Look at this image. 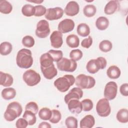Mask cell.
<instances>
[{
    "mask_svg": "<svg viewBox=\"0 0 128 128\" xmlns=\"http://www.w3.org/2000/svg\"><path fill=\"white\" fill-rule=\"evenodd\" d=\"M86 68L90 74H94L100 70V66L97 60L92 59L90 60L86 64Z\"/></svg>",
    "mask_w": 128,
    "mask_h": 128,
    "instance_id": "21",
    "label": "cell"
},
{
    "mask_svg": "<svg viewBox=\"0 0 128 128\" xmlns=\"http://www.w3.org/2000/svg\"><path fill=\"white\" fill-rule=\"evenodd\" d=\"M50 32L49 24L47 20H42L38 22L35 33L38 38H46L50 34Z\"/></svg>",
    "mask_w": 128,
    "mask_h": 128,
    "instance_id": "8",
    "label": "cell"
},
{
    "mask_svg": "<svg viewBox=\"0 0 128 128\" xmlns=\"http://www.w3.org/2000/svg\"><path fill=\"white\" fill-rule=\"evenodd\" d=\"M75 84L81 89H90L94 86L96 80L92 76L80 74L76 77Z\"/></svg>",
    "mask_w": 128,
    "mask_h": 128,
    "instance_id": "4",
    "label": "cell"
},
{
    "mask_svg": "<svg viewBox=\"0 0 128 128\" xmlns=\"http://www.w3.org/2000/svg\"><path fill=\"white\" fill-rule=\"evenodd\" d=\"M22 12L24 16L30 17L34 15L35 8L34 6L30 4H24L22 8Z\"/></svg>",
    "mask_w": 128,
    "mask_h": 128,
    "instance_id": "31",
    "label": "cell"
},
{
    "mask_svg": "<svg viewBox=\"0 0 128 128\" xmlns=\"http://www.w3.org/2000/svg\"><path fill=\"white\" fill-rule=\"evenodd\" d=\"M41 71L44 77L48 80H52L58 74V70L55 68L54 64L48 68H40Z\"/></svg>",
    "mask_w": 128,
    "mask_h": 128,
    "instance_id": "17",
    "label": "cell"
},
{
    "mask_svg": "<svg viewBox=\"0 0 128 128\" xmlns=\"http://www.w3.org/2000/svg\"><path fill=\"white\" fill-rule=\"evenodd\" d=\"M120 94L125 96H128V83H124L121 85L120 88Z\"/></svg>",
    "mask_w": 128,
    "mask_h": 128,
    "instance_id": "45",
    "label": "cell"
},
{
    "mask_svg": "<svg viewBox=\"0 0 128 128\" xmlns=\"http://www.w3.org/2000/svg\"><path fill=\"white\" fill-rule=\"evenodd\" d=\"M76 32L79 36L86 37L90 34V28L86 23H81L78 26Z\"/></svg>",
    "mask_w": 128,
    "mask_h": 128,
    "instance_id": "25",
    "label": "cell"
},
{
    "mask_svg": "<svg viewBox=\"0 0 128 128\" xmlns=\"http://www.w3.org/2000/svg\"><path fill=\"white\" fill-rule=\"evenodd\" d=\"M48 52L50 55L54 62H57L62 58L63 53L62 50H50Z\"/></svg>",
    "mask_w": 128,
    "mask_h": 128,
    "instance_id": "35",
    "label": "cell"
},
{
    "mask_svg": "<svg viewBox=\"0 0 128 128\" xmlns=\"http://www.w3.org/2000/svg\"><path fill=\"white\" fill-rule=\"evenodd\" d=\"M96 26L99 30H105L109 26V20L106 17L100 16L96 20Z\"/></svg>",
    "mask_w": 128,
    "mask_h": 128,
    "instance_id": "23",
    "label": "cell"
},
{
    "mask_svg": "<svg viewBox=\"0 0 128 128\" xmlns=\"http://www.w3.org/2000/svg\"><path fill=\"white\" fill-rule=\"evenodd\" d=\"M22 78L28 86H33L40 82L41 78L38 73L33 70L30 69L24 73Z\"/></svg>",
    "mask_w": 128,
    "mask_h": 128,
    "instance_id": "5",
    "label": "cell"
},
{
    "mask_svg": "<svg viewBox=\"0 0 128 128\" xmlns=\"http://www.w3.org/2000/svg\"><path fill=\"white\" fill-rule=\"evenodd\" d=\"M82 52L79 49H76L72 50L70 54V59L78 61L82 57Z\"/></svg>",
    "mask_w": 128,
    "mask_h": 128,
    "instance_id": "39",
    "label": "cell"
},
{
    "mask_svg": "<svg viewBox=\"0 0 128 128\" xmlns=\"http://www.w3.org/2000/svg\"><path fill=\"white\" fill-rule=\"evenodd\" d=\"M22 112L21 104L17 102H13L10 103L4 113V118L8 122L14 120L19 117Z\"/></svg>",
    "mask_w": 128,
    "mask_h": 128,
    "instance_id": "2",
    "label": "cell"
},
{
    "mask_svg": "<svg viewBox=\"0 0 128 128\" xmlns=\"http://www.w3.org/2000/svg\"><path fill=\"white\" fill-rule=\"evenodd\" d=\"M39 128H50L52 127V126H50V124H48L47 122H41L40 124L38 125V126Z\"/></svg>",
    "mask_w": 128,
    "mask_h": 128,
    "instance_id": "47",
    "label": "cell"
},
{
    "mask_svg": "<svg viewBox=\"0 0 128 128\" xmlns=\"http://www.w3.org/2000/svg\"><path fill=\"white\" fill-rule=\"evenodd\" d=\"M80 10V6L78 3L75 1H70L65 7L64 12L66 15L73 16L76 15Z\"/></svg>",
    "mask_w": 128,
    "mask_h": 128,
    "instance_id": "14",
    "label": "cell"
},
{
    "mask_svg": "<svg viewBox=\"0 0 128 128\" xmlns=\"http://www.w3.org/2000/svg\"><path fill=\"white\" fill-rule=\"evenodd\" d=\"M74 28V22L70 18L62 20L58 25V30L62 34H66L72 31Z\"/></svg>",
    "mask_w": 128,
    "mask_h": 128,
    "instance_id": "11",
    "label": "cell"
},
{
    "mask_svg": "<svg viewBox=\"0 0 128 128\" xmlns=\"http://www.w3.org/2000/svg\"><path fill=\"white\" fill-rule=\"evenodd\" d=\"M14 82L12 76L7 73L3 72H0V85L8 87L10 86Z\"/></svg>",
    "mask_w": 128,
    "mask_h": 128,
    "instance_id": "19",
    "label": "cell"
},
{
    "mask_svg": "<svg viewBox=\"0 0 128 128\" xmlns=\"http://www.w3.org/2000/svg\"><path fill=\"white\" fill-rule=\"evenodd\" d=\"M65 124L68 128H77L78 120L74 116H68L65 120Z\"/></svg>",
    "mask_w": 128,
    "mask_h": 128,
    "instance_id": "37",
    "label": "cell"
},
{
    "mask_svg": "<svg viewBox=\"0 0 128 128\" xmlns=\"http://www.w3.org/2000/svg\"><path fill=\"white\" fill-rule=\"evenodd\" d=\"M96 60L98 62L99 65H100V69L102 70L106 67V64H107V62H106V59L102 57V56L98 57L96 58Z\"/></svg>",
    "mask_w": 128,
    "mask_h": 128,
    "instance_id": "46",
    "label": "cell"
},
{
    "mask_svg": "<svg viewBox=\"0 0 128 128\" xmlns=\"http://www.w3.org/2000/svg\"><path fill=\"white\" fill-rule=\"evenodd\" d=\"M67 104L69 110L73 114H79L82 110V104L78 100H71L68 102Z\"/></svg>",
    "mask_w": 128,
    "mask_h": 128,
    "instance_id": "15",
    "label": "cell"
},
{
    "mask_svg": "<svg viewBox=\"0 0 128 128\" xmlns=\"http://www.w3.org/2000/svg\"><path fill=\"white\" fill-rule=\"evenodd\" d=\"M76 78L71 74H66L57 78L54 82V86L60 92H64L68 90L70 86L75 82Z\"/></svg>",
    "mask_w": 128,
    "mask_h": 128,
    "instance_id": "3",
    "label": "cell"
},
{
    "mask_svg": "<svg viewBox=\"0 0 128 128\" xmlns=\"http://www.w3.org/2000/svg\"><path fill=\"white\" fill-rule=\"evenodd\" d=\"M62 118L60 112L57 110H52V116L49 120L50 122L52 124L58 123Z\"/></svg>",
    "mask_w": 128,
    "mask_h": 128,
    "instance_id": "36",
    "label": "cell"
},
{
    "mask_svg": "<svg viewBox=\"0 0 128 128\" xmlns=\"http://www.w3.org/2000/svg\"><path fill=\"white\" fill-rule=\"evenodd\" d=\"M96 111L101 117H106L111 112V108L109 101L106 98L100 100L96 105Z\"/></svg>",
    "mask_w": 128,
    "mask_h": 128,
    "instance_id": "7",
    "label": "cell"
},
{
    "mask_svg": "<svg viewBox=\"0 0 128 128\" xmlns=\"http://www.w3.org/2000/svg\"><path fill=\"white\" fill-rule=\"evenodd\" d=\"M83 96V91L80 88H74L69 92L66 94L64 98L65 102L67 104L68 102L73 99L79 100Z\"/></svg>",
    "mask_w": 128,
    "mask_h": 128,
    "instance_id": "13",
    "label": "cell"
},
{
    "mask_svg": "<svg viewBox=\"0 0 128 128\" xmlns=\"http://www.w3.org/2000/svg\"><path fill=\"white\" fill-rule=\"evenodd\" d=\"M96 12V8L93 4L86 5L83 8V12L84 16L88 18H90L94 16Z\"/></svg>",
    "mask_w": 128,
    "mask_h": 128,
    "instance_id": "32",
    "label": "cell"
},
{
    "mask_svg": "<svg viewBox=\"0 0 128 128\" xmlns=\"http://www.w3.org/2000/svg\"><path fill=\"white\" fill-rule=\"evenodd\" d=\"M28 2H34V3H37V4H40L42 2H43V0H41V1H40V0H37V1H29Z\"/></svg>",
    "mask_w": 128,
    "mask_h": 128,
    "instance_id": "48",
    "label": "cell"
},
{
    "mask_svg": "<svg viewBox=\"0 0 128 128\" xmlns=\"http://www.w3.org/2000/svg\"><path fill=\"white\" fill-rule=\"evenodd\" d=\"M112 48V43L108 40H103L99 44L100 50L104 52H108Z\"/></svg>",
    "mask_w": 128,
    "mask_h": 128,
    "instance_id": "34",
    "label": "cell"
},
{
    "mask_svg": "<svg viewBox=\"0 0 128 128\" xmlns=\"http://www.w3.org/2000/svg\"><path fill=\"white\" fill-rule=\"evenodd\" d=\"M82 106V110L84 112L90 111L93 108L94 104L92 100L88 98L84 99L81 102Z\"/></svg>",
    "mask_w": 128,
    "mask_h": 128,
    "instance_id": "40",
    "label": "cell"
},
{
    "mask_svg": "<svg viewBox=\"0 0 128 128\" xmlns=\"http://www.w3.org/2000/svg\"><path fill=\"white\" fill-rule=\"evenodd\" d=\"M18 66L22 68H28L33 64V58L31 50L26 48H22L18 50L16 57Z\"/></svg>",
    "mask_w": 128,
    "mask_h": 128,
    "instance_id": "1",
    "label": "cell"
},
{
    "mask_svg": "<svg viewBox=\"0 0 128 128\" xmlns=\"http://www.w3.org/2000/svg\"><path fill=\"white\" fill-rule=\"evenodd\" d=\"M12 10V4L6 0L0 1V12L4 14H8Z\"/></svg>",
    "mask_w": 128,
    "mask_h": 128,
    "instance_id": "27",
    "label": "cell"
},
{
    "mask_svg": "<svg viewBox=\"0 0 128 128\" xmlns=\"http://www.w3.org/2000/svg\"><path fill=\"white\" fill-rule=\"evenodd\" d=\"M16 96V90L12 88H5L2 91V98L6 100L14 98Z\"/></svg>",
    "mask_w": 128,
    "mask_h": 128,
    "instance_id": "26",
    "label": "cell"
},
{
    "mask_svg": "<svg viewBox=\"0 0 128 128\" xmlns=\"http://www.w3.org/2000/svg\"><path fill=\"white\" fill-rule=\"evenodd\" d=\"M35 8V13L34 16H41L46 14V9L45 6L42 5H37L34 6Z\"/></svg>",
    "mask_w": 128,
    "mask_h": 128,
    "instance_id": "42",
    "label": "cell"
},
{
    "mask_svg": "<svg viewBox=\"0 0 128 128\" xmlns=\"http://www.w3.org/2000/svg\"><path fill=\"white\" fill-rule=\"evenodd\" d=\"M51 46L56 48H60L63 44L62 34L59 31H54L50 36Z\"/></svg>",
    "mask_w": 128,
    "mask_h": 128,
    "instance_id": "12",
    "label": "cell"
},
{
    "mask_svg": "<svg viewBox=\"0 0 128 128\" xmlns=\"http://www.w3.org/2000/svg\"><path fill=\"white\" fill-rule=\"evenodd\" d=\"M116 119L121 123L128 122V110L126 108L120 110L116 114Z\"/></svg>",
    "mask_w": 128,
    "mask_h": 128,
    "instance_id": "28",
    "label": "cell"
},
{
    "mask_svg": "<svg viewBox=\"0 0 128 128\" xmlns=\"http://www.w3.org/2000/svg\"><path fill=\"white\" fill-rule=\"evenodd\" d=\"M25 110L31 111L35 114H36L38 110V106L37 104L34 102H29L25 106Z\"/></svg>",
    "mask_w": 128,
    "mask_h": 128,
    "instance_id": "41",
    "label": "cell"
},
{
    "mask_svg": "<svg viewBox=\"0 0 128 128\" xmlns=\"http://www.w3.org/2000/svg\"><path fill=\"white\" fill-rule=\"evenodd\" d=\"M28 123L24 118H18L16 123V126L17 128H26L28 126Z\"/></svg>",
    "mask_w": 128,
    "mask_h": 128,
    "instance_id": "43",
    "label": "cell"
},
{
    "mask_svg": "<svg viewBox=\"0 0 128 128\" xmlns=\"http://www.w3.org/2000/svg\"><path fill=\"white\" fill-rule=\"evenodd\" d=\"M120 69L116 66H110L106 70L107 76L111 79L118 78L120 76Z\"/></svg>",
    "mask_w": 128,
    "mask_h": 128,
    "instance_id": "22",
    "label": "cell"
},
{
    "mask_svg": "<svg viewBox=\"0 0 128 128\" xmlns=\"http://www.w3.org/2000/svg\"><path fill=\"white\" fill-rule=\"evenodd\" d=\"M52 116V110L48 108H41L38 112L39 118L44 120H49Z\"/></svg>",
    "mask_w": 128,
    "mask_h": 128,
    "instance_id": "33",
    "label": "cell"
},
{
    "mask_svg": "<svg viewBox=\"0 0 128 128\" xmlns=\"http://www.w3.org/2000/svg\"><path fill=\"white\" fill-rule=\"evenodd\" d=\"M35 42L34 38L30 36H26L22 39V44L26 48H32Z\"/></svg>",
    "mask_w": 128,
    "mask_h": 128,
    "instance_id": "38",
    "label": "cell"
},
{
    "mask_svg": "<svg viewBox=\"0 0 128 128\" xmlns=\"http://www.w3.org/2000/svg\"><path fill=\"white\" fill-rule=\"evenodd\" d=\"M118 92V86L114 82H108L104 88V96L109 100H114Z\"/></svg>",
    "mask_w": 128,
    "mask_h": 128,
    "instance_id": "9",
    "label": "cell"
},
{
    "mask_svg": "<svg viewBox=\"0 0 128 128\" xmlns=\"http://www.w3.org/2000/svg\"><path fill=\"white\" fill-rule=\"evenodd\" d=\"M12 44L8 42H4L1 43L0 45V53L2 56L9 54L12 51Z\"/></svg>",
    "mask_w": 128,
    "mask_h": 128,
    "instance_id": "30",
    "label": "cell"
},
{
    "mask_svg": "<svg viewBox=\"0 0 128 128\" xmlns=\"http://www.w3.org/2000/svg\"><path fill=\"white\" fill-rule=\"evenodd\" d=\"M40 68H48L54 64L53 59L48 52H46L42 54L40 56Z\"/></svg>",
    "mask_w": 128,
    "mask_h": 128,
    "instance_id": "20",
    "label": "cell"
},
{
    "mask_svg": "<svg viewBox=\"0 0 128 128\" xmlns=\"http://www.w3.org/2000/svg\"><path fill=\"white\" fill-rule=\"evenodd\" d=\"M95 124L94 117L91 114H88L83 118L80 121V128H92Z\"/></svg>",
    "mask_w": 128,
    "mask_h": 128,
    "instance_id": "18",
    "label": "cell"
},
{
    "mask_svg": "<svg viewBox=\"0 0 128 128\" xmlns=\"http://www.w3.org/2000/svg\"><path fill=\"white\" fill-rule=\"evenodd\" d=\"M92 39L90 36H88V38L83 40L81 42V46L86 48H89L92 44Z\"/></svg>",
    "mask_w": 128,
    "mask_h": 128,
    "instance_id": "44",
    "label": "cell"
},
{
    "mask_svg": "<svg viewBox=\"0 0 128 128\" xmlns=\"http://www.w3.org/2000/svg\"><path fill=\"white\" fill-rule=\"evenodd\" d=\"M64 12L63 9L60 7L49 8L46 10L45 18L49 20H57L62 18Z\"/></svg>",
    "mask_w": 128,
    "mask_h": 128,
    "instance_id": "10",
    "label": "cell"
},
{
    "mask_svg": "<svg viewBox=\"0 0 128 128\" xmlns=\"http://www.w3.org/2000/svg\"><path fill=\"white\" fill-rule=\"evenodd\" d=\"M66 42L69 47L76 48L79 46L80 39L75 34H70L66 37Z\"/></svg>",
    "mask_w": 128,
    "mask_h": 128,
    "instance_id": "24",
    "label": "cell"
},
{
    "mask_svg": "<svg viewBox=\"0 0 128 128\" xmlns=\"http://www.w3.org/2000/svg\"><path fill=\"white\" fill-rule=\"evenodd\" d=\"M22 118H24L28 122V125L29 126H32L36 122V114L32 112L31 111L26 110Z\"/></svg>",
    "mask_w": 128,
    "mask_h": 128,
    "instance_id": "29",
    "label": "cell"
},
{
    "mask_svg": "<svg viewBox=\"0 0 128 128\" xmlns=\"http://www.w3.org/2000/svg\"><path fill=\"white\" fill-rule=\"evenodd\" d=\"M56 65L59 70L67 72H73L77 68V64L76 61L66 58H62L57 62Z\"/></svg>",
    "mask_w": 128,
    "mask_h": 128,
    "instance_id": "6",
    "label": "cell"
},
{
    "mask_svg": "<svg viewBox=\"0 0 128 128\" xmlns=\"http://www.w3.org/2000/svg\"><path fill=\"white\" fill-rule=\"evenodd\" d=\"M120 8V4L118 0H112L109 1L106 5L104 12L106 14L110 15L118 11Z\"/></svg>",
    "mask_w": 128,
    "mask_h": 128,
    "instance_id": "16",
    "label": "cell"
}]
</instances>
